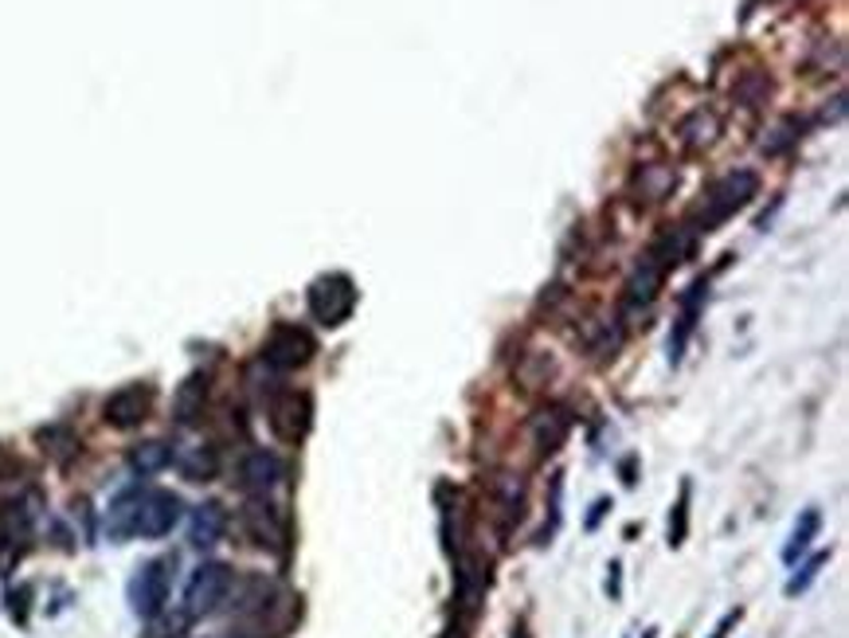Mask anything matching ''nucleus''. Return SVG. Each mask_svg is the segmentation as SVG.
Returning <instances> with one entry per match:
<instances>
[{"label":"nucleus","instance_id":"nucleus-7","mask_svg":"<svg viewBox=\"0 0 849 638\" xmlns=\"http://www.w3.org/2000/svg\"><path fill=\"white\" fill-rule=\"evenodd\" d=\"M310 357H314V337L306 329H298V325H278L275 334L267 337V345H263V361L278 372L302 369V364H310Z\"/></svg>","mask_w":849,"mask_h":638},{"label":"nucleus","instance_id":"nucleus-12","mask_svg":"<svg viewBox=\"0 0 849 638\" xmlns=\"http://www.w3.org/2000/svg\"><path fill=\"white\" fill-rule=\"evenodd\" d=\"M204 404H208V376L196 372L177 388V400H172V416L177 423H196L204 416Z\"/></svg>","mask_w":849,"mask_h":638},{"label":"nucleus","instance_id":"nucleus-13","mask_svg":"<svg viewBox=\"0 0 849 638\" xmlns=\"http://www.w3.org/2000/svg\"><path fill=\"white\" fill-rule=\"evenodd\" d=\"M662 275L666 270L654 263V258H642V267L630 275V282H627V310H639V305H650L654 302V294H658V282H662Z\"/></svg>","mask_w":849,"mask_h":638},{"label":"nucleus","instance_id":"nucleus-15","mask_svg":"<svg viewBox=\"0 0 849 638\" xmlns=\"http://www.w3.org/2000/svg\"><path fill=\"white\" fill-rule=\"evenodd\" d=\"M705 278L701 282H693L689 286V298H686V305H681V322H678V334H669V361L678 364L681 361V353H686V345H689V334H693V317H696V305H701V298H705Z\"/></svg>","mask_w":849,"mask_h":638},{"label":"nucleus","instance_id":"nucleus-3","mask_svg":"<svg viewBox=\"0 0 849 638\" xmlns=\"http://www.w3.org/2000/svg\"><path fill=\"white\" fill-rule=\"evenodd\" d=\"M755 189H760L755 172H728L725 181L705 196V212H701V228L696 231H713L716 224H725L732 212H740L748 201H752Z\"/></svg>","mask_w":849,"mask_h":638},{"label":"nucleus","instance_id":"nucleus-23","mask_svg":"<svg viewBox=\"0 0 849 638\" xmlns=\"http://www.w3.org/2000/svg\"><path fill=\"white\" fill-rule=\"evenodd\" d=\"M607 505H611V502H607V497H599V502H595L592 517H587V529H595V525H599V517H603V509H607Z\"/></svg>","mask_w":849,"mask_h":638},{"label":"nucleus","instance_id":"nucleus-9","mask_svg":"<svg viewBox=\"0 0 849 638\" xmlns=\"http://www.w3.org/2000/svg\"><path fill=\"white\" fill-rule=\"evenodd\" d=\"M454 568H459V576H454L459 603H462V611H466V615H474V611L482 607V600H486L489 561H482V556H470V553H454Z\"/></svg>","mask_w":849,"mask_h":638},{"label":"nucleus","instance_id":"nucleus-5","mask_svg":"<svg viewBox=\"0 0 849 638\" xmlns=\"http://www.w3.org/2000/svg\"><path fill=\"white\" fill-rule=\"evenodd\" d=\"M310 423H314V400L306 392H282L270 404V431L282 443H302L310 435Z\"/></svg>","mask_w":849,"mask_h":638},{"label":"nucleus","instance_id":"nucleus-19","mask_svg":"<svg viewBox=\"0 0 849 638\" xmlns=\"http://www.w3.org/2000/svg\"><path fill=\"white\" fill-rule=\"evenodd\" d=\"M818 529H822L818 509H806V514L799 517V525H795V533H791V541H787V549H783V561H787V564L799 561V556L811 549L814 537H818Z\"/></svg>","mask_w":849,"mask_h":638},{"label":"nucleus","instance_id":"nucleus-20","mask_svg":"<svg viewBox=\"0 0 849 638\" xmlns=\"http://www.w3.org/2000/svg\"><path fill=\"white\" fill-rule=\"evenodd\" d=\"M181 467L189 482H211L216 470H220V455H216V447H192V455L184 458Z\"/></svg>","mask_w":849,"mask_h":638},{"label":"nucleus","instance_id":"nucleus-4","mask_svg":"<svg viewBox=\"0 0 849 638\" xmlns=\"http://www.w3.org/2000/svg\"><path fill=\"white\" fill-rule=\"evenodd\" d=\"M169 583H172V561H149L134 571L130 580V607L142 619H157L169 603Z\"/></svg>","mask_w":849,"mask_h":638},{"label":"nucleus","instance_id":"nucleus-22","mask_svg":"<svg viewBox=\"0 0 849 638\" xmlns=\"http://www.w3.org/2000/svg\"><path fill=\"white\" fill-rule=\"evenodd\" d=\"M826 561H830V556L818 553V556H811V564H802L799 576H795V580H787V595H802V591L811 588L814 576H818V568H822V564H826Z\"/></svg>","mask_w":849,"mask_h":638},{"label":"nucleus","instance_id":"nucleus-11","mask_svg":"<svg viewBox=\"0 0 849 638\" xmlns=\"http://www.w3.org/2000/svg\"><path fill=\"white\" fill-rule=\"evenodd\" d=\"M223 529H228V514H223L220 502H204L192 509L189 517V544L192 549H211V544H220Z\"/></svg>","mask_w":849,"mask_h":638},{"label":"nucleus","instance_id":"nucleus-21","mask_svg":"<svg viewBox=\"0 0 849 638\" xmlns=\"http://www.w3.org/2000/svg\"><path fill=\"white\" fill-rule=\"evenodd\" d=\"M686 529H689V482L681 486L678 505H674V514H669V544H674V549L686 541Z\"/></svg>","mask_w":849,"mask_h":638},{"label":"nucleus","instance_id":"nucleus-18","mask_svg":"<svg viewBox=\"0 0 849 638\" xmlns=\"http://www.w3.org/2000/svg\"><path fill=\"white\" fill-rule=\"evenodd\" d=\"M568 428H572V423H568V416H563V411H541V416L533 420L536 447H541L544 455H548V450H556L563 438H568Z\"/></svg>","mask_w":849,"mask_h":638},{"label":"nucleus","instance_id":"nucleus-16","mask_svg":"<svg viewBox=\"0 0 849 638\" xmlns=\"http://www.w3.org/2000/svg\"><path fill=\"white\" fill-rule=\"evenodd\" d=\"M137 502H142V490H122V494L110 502V514H106V529H110V537H134Z\"/></svg>","mask_w":849,"mask_h":638},{"label":"nucleus","instance_id":"nucleus-1","mask_svg":"<svg viewBox=\"0 0 849 638\" xmlns=\"http://www.w3.org/2000/svg\"><path fill=\"white\" fill-rule=\"evenodd\" d=\"M356 310V286L349 275H322L310 286V314L317 325H344Z\"/></svg>","mask_w":849,"mask_h":638},{"label":"nucleus","instance_id":"nucleus-14","mask_svg":"<svg viewBox=\"0 0 849 638\" xmlns=\"http://www.w3.org/2000/svg\"><path fill=\"white\" fill-rule=\"evenodd\" d=\"M243 521H247L255 544H263V549H275V544L282 541V525H278V517H275V505L251 502L247 514H243Z\"/></svg>","mask_w":849,"mask_h":638},{"label":"nucleus","instance_id":"nucleus-25","mask_svg":"<svg viewBox=\"0 0 849 638\" xmlns=\"http://www.w3.org/2000/svg\"><path fill=\"white\" fill-rule=\"evenodd\" d=\"M513 638H533V635H529L525 623H517V627H513Z\"/></svg>","mask_w":849,"mask_h":638},{"label":"nucleus","instance_id":"nucleus-10","mask_svg":"<svg viewBox=\"0 0 849 638\" xmlns=\"http://www.w3.org/2000/svg\"><path fill=\"white\" fill-rule=\"evenodd\" d=\"M282 482V458L275 450H251L243 462H239V486L255 497H267L270 490Z\"/></svg>","mask_w":849,"mask_h":638},{"label":"nucleus","instance_id":"nucleus-24","mask_svg":"<svg viewBox=\"0 0 849 638\" xmlns=\"http://www.w3.org/2000/svg\"><path fill=\"white\" fill-rule=\"evenodd\" d=\"M619 564H611V580H607V591H611V595H615V600H619Z\"/></svg>","mask_w":849,"mask_h":638},{"label":"nucleus","instance_id":"nucleus-6","mask_svg":"<svg viewBox=\"0 0 849 638\" xmlns=\"http://www.w3.org/2000/svg\"><path fill=\"white\" fill-rule=\"evenodd\" d=\"M181 521V497L169 490H142L134 517V537H165Z\"/></svg>","mask_w":849,"mask_h":638},{"label":"nucleus","instance_id":"nucleus-2","mask_svg":"<svg viewBox=\"0 0 849 638\" xmlns=\"http://www.w3.org/2000/svg\"><path fill=\"white\" fill-rule=\"evenodd\" d=\"M231 588V568L228 564H201V568L192 571L189 588H184V619H204L211 611L220 607L223 595Z\"/></svg>","mask_w":849,"mask_h":638},{"label":"nucleus","instance_id":"nucleus-17","mask_svg":"<svg viewBox=\"0 0 849 638\" xmlns=\"http://www.w3.org/2000/svg\"><path fill=\"white\" fill-rule=\"evenodd\" d=\"M169 462H172V447H169V443H161V438H154V443H142V447L130 450V470H134V474H142V478L161 474Z\"/></svg>","mask_w":849,"mask_h":638},{"label":"nucleus","instance_id":"nucleus-8","mask_svg":"<svg viewBox=\"0 0 849 638\" xmlns=\"http://www.w3.org/2000/svg\"><path fill=\"white\" fill-rule=\"evenodd\" d=\"M149 408H154V388H149V384H125V388H118L114 396L106 400L102 416L110 428L130 431L149 416Z\"/></svg>","mask_w":849,"mask_h":638}]
</instances>
